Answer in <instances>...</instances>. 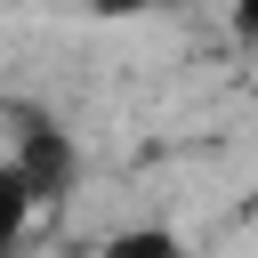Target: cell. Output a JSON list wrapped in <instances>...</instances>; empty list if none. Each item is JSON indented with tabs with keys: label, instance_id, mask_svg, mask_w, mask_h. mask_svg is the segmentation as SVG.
I'll list each match as a JSON object with an SVG mask.
<instances>
[{
	"label": "cell",
	"instance_id": "cell-1",
	"mask_svg": "<svg viewBox=\"0 0 258 258\" xmlns=\"http://www.w3.org/2000/svg\"><path fill=\"white\" fill-rule=\"evenodd\" d=\"M0 161H8L16 177H24V194H32L40 210H56V202L73 194V177H81V153H73V137H64V129L48 121V113H24Z\"/></svg>",
	"mask_w": 258,
	"mask_h": 258
},
{
	"label": "cell",
	"instance_id": "cell-2",
	"mask_svg": "<svg viewBox=\"0 0 258 258\" xmlns=\"http://www.w3.org/2000/svg\"><path fill=\"white\" fill-rule=\"evenodd\" d=\"M32 218H40V202H32V194H24V177L0 161V258H16V250H24Z\"/></svg>",
	"mask_w": 258,
	"mask_h": 258
},
{
	"label": "cell",
	"instance_id": "cell-3",
	"mask_svg": "<svg viewBox=\"0 0 258 258\" xmlns=\"http://www.w3.org/2000/svg\"><path fill=\"white\" fill-rule=\"evenodd\" d=\"M89 258H194L169 226H121V234H105Z\"/></svg>",
	"mask_w": 258,
	"mask_h": 258
},
{
	"label": "cell",
	"instance_id": "cell-4",
	"mask_svg": "<svg viewBox=\"0 0 258 258\" xmlns=\"http://www.w3.org/2000/svg\"><path fill=\"white\" fill-rule=\"evenodd\" d=\"M226 16H234V32H242V40H258V0H226Z\"/></svg>",
	"mask_w": 258,
	"mask_h": 258
},
{
	"label": "cell",
	"instance_id": "cell-5",
	"mask_svg": "<svg viewBox=\"0 0 258 258\" xmlns=\"http://www.w3.org/2000/svg\"><path fill=\"white\" fill-rule=\"evenodd\" d=\"M97 16H145V8H161V0H89Z\"/></svg>",
	"mask_w": 258,
	"mask_h": 258
}]
</instances>
